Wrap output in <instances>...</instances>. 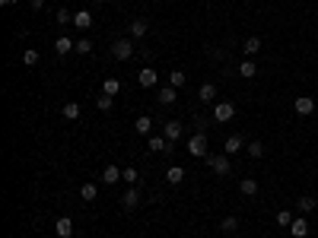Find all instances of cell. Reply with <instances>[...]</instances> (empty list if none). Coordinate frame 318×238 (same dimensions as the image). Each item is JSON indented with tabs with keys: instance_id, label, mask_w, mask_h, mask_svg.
<instances>
[{
	"instance_id": "cell-1",
	"label": "cell",
	"mask_w": 318,
	"mask_h": 238,
	"mask_svg": "<svg viewBox=\"0 0 318 238\" xmlns=\"http://www.w3.org/2000/svg\"><path fill=\"white\" fill-rule=\"evenodd\" d=\"M188 156H194V159H207L210 152H207V133L204 130H197L194 137H188Z\"/></svg>"
},
{
	"instance_id": "cell-2",
	"label": "cell",
	"mask_w": 318,
	"mask_h": 238,
	"mask_svg": "<svg viewBox=\"0 0 318 238\" xmlns=\"http://www.w3.org/2000/svg\"><path fill=\"white\" fill-rule=\"evenodd\" d=\"M111 57H115V61H131L134 57V38H118L115 45H111Z\"/></svg>"
},
{
	"instance_id": "cell-3",
	"label": "cell",
	"mask_w": 318,
	"mask_h": 238,
	"mask_svg": "<svg viewBox=\"0 0 318 238\" xmlns=\"http://www.w3.org/2000/svg\"><path fill=\"white\" fill-rule=\"evenodd\" d=\"M207 165L213 168V175H229V168H233V165H229V156H226V152H220V156H207Z\"/></svg>"
},
{
	"instance_id": "cell-4",
	"label": "cell",
	"mask_w": 318,
	"mask_h": 238,
	"mask_svg": "<svg viewBox=\"0 0 318 238\" xmlns=\"http://www.w3.org/2000/svg\"><path fill=\"white\" fill-rule=\"evenodd\" d=\"M233 118H236L233 102H217V105H213V121H233Z\"/></svg>"
},
{
	"instance_id": "cell-5",
	"label": "cell",
	"mask_w": 318,
	"mask_h": 238,
	"mask_svg": "<svg viewBox=\"0 0 318 238\" xmlns=\"http://www.w3.org/2000/svg\"><path fill=\"white\" fill-rule=\"evenodd\" d=\"M242 149H245V137L242 133H229L226 143H223V152H226V156H236V152H242Z\"/></svg>"
},
{
	"instance_id": "cell-6",
	"label": "cell",
	"mask_w": 318,
	"mask_h": 238,
	"mask_svg": "<svg viewBox=\"0 0 318 238\" xmlns=\"http://www.w3.org/2000/svg\"><path fill=\"white\" fill-rule=\"evenodd\" d=\"M162 137L169 140V146H175V143L182 140V124H178V121H166V127H162Z\"/></svg>"
},
{
	"instance_id": "cell-7",
	"label": "cell",
	"mask_w": 318,
	"mask_h": 238,
	"mask_svg": "<svg viewBox=\"0 0 318 238\" xmlns=\"http://www.w3.org/2000/svg\"><path fill=\"white\" fill-rule=\"evenodd\" d=\"M293 108H296V115H303V118H309L315 112V102H312V96H296V102H293Z\"/></svg>"
},
{
	"instance_id": "cell-8",
	"label": "cell",
	"mask_w": 318,
	"mask_h": 238,
	"mask_svg": "<svg viewBox=\"0 0 318 238\" xmlns=\"http://www.w3.org/2000/svg\"><path fill=\"white\" fill-rule=\"evenodd\" d=\"M156 80H159V76H156V70H153V67H143V70L137 73V83H140L143 89H153V86H156Z\"/></svg>"
},
{
	"instance_id": "cell-9",
	"label": "cell",
	"mask_w": 318,
	"mask_h": 238,
	"mask_svg": "<svg viewBox=\"0 0 318 238\" xmlns=\"http://www.w3.org/2000/svg\"><path fill=\"white\" fill-rule=\"evenodd\" d=\"M70 51H76V41H70L67 35H61V38L54 41V54H57V57H67Z\"/></svg>"
},
{
	"instance_id": "cell-10",
	"label": "cell",
	"mask_w": 318,
	"mask_h": 238,
	"mask_svg": "<svg viewBox=\"0 0 318 238\" xmlns=\"http://www.w3.org/2000/svg\"><path fill=\"white\" fill-rule=\"evenodd\" d=\"M137 203H140V191H137L134 184H131V188H127V191L121 194V207H124V210H134Z\"/></svg>"
},
{
	"instance_id": "cell-11",
	"label": "cell",
	"mask_w": 318,
	"mask_h": 238,
	"mask_svg": "<svg viewBox=\"0 0 318 238\" xmlns=\"http://www.w3.org/2000/svg\"><path fill=\"white\" fill-rule=\"evenodd\" d=\"M156 99H159V105H175L178 89H175V86H162V89L156 92Z\"/></svg>"
},
{
	"instance_id": "cell-12",
	"label": "cell",
	"mask_w": 318,
	"mask_h": 238,
	"mask_svg": "<svg viewBox=\"0 0 318 238\" xmlns=\"http://www.w3.org/2000/svg\"><path fill=\"white\" fill-rule=\"evenodd\" d=\"M92 22H96V19H92V13H89V10H80V13L73 16V25H76V29H80V32L92 29Z\"/></svg>"
},
{
	"instance_id": "cell-13",
	"label": "cell",
	"mask_w": 318,
	"mask_h": 238,
	"mask_svg": "<svg viewBox=\"0 0 318 238\" xmlns=\"http://www.w3.org/2000/svg\"><path fill=\"white\" fill-rule=\"evenodd\" d=\"M147 32H150V22L147 19H131V38H147Z\"/></svg>"
},
{
	"instance_id": "cell-14",
	"label": "cell",
	"mask_w": 318,
	"mask_h": 238,
	"mask_svg": "<svg viewBox=\"0 0 318 238\" xmlns=\"http://www.w3.org/2000/svg\"><path fill=\"white\" fill-rule=\"evenodd\" d=\"M197 99L207 102V105H210V102H217V83H204V86L197 89Z\"/></svg>"
},
{
	"instance_id": "cell-15",
	"label": "cell",
	"mask_w": 318,
	"mask_h": 238,
	"mask_svg": "<svg viewBox=\"0 0 318 238\" xmlns=\"http://www.w3.org/2000/svg\"><path fill=\"white\" fill-rule=\"evenodd\" d=\"M236 73H239V76H242V80H252V76L258 73V64L252 61V57H245V61H242V64H239V70H236Z\"/></svg>"
},
{
	"instance_id": "cell-16",
	"label": "cell",
	"mask_w": 318,
	"mask_h": 238,
	"mask_svg": "<svg viewBox=\"0 0 318 238\" xmlns=\"http://www.w3.org/2000/svg\"><path fill=\"white\" fill-rule=\"evenodd\" d=\"M121 172H124V168H118V165H105V168H102V181H105V184L121 181Z\"/></svg>"
},
{
	"instance_id": "cell-17",
	"label": "cell",
	"mask_w": 318,
	"mask_h": 238,
	"mask_svg": "<svg viewBox=\"0 0 318 238\" xmlns=\"http://www.w3.org/2000/svg\"><path fill=\"white\" fill-rule=\"evenodd\" d=\"M242 51H245V57H255L258 51H261V38H258V35H248V38L242 41Z\"/></svg>"
},
{
	"instance_id": "cell-18",
	"label": "cell",
	"mask_w": 318,
	"mask_h": 238,
	"mask_svg": "<svg viewBox=\"0 0 318 238\" xmlns=\"http://www.w3.org/2000/svg\"><path fill=\"white\" fill-rule=\"evenodd\" d=\"M134 130L140 133V137H150V133H153V118H147V115L137 118V121H134Z\"/></svg>"
},
{
	"instance_id": "cell-19",
	"label": "cell",
	"mask_w": 318,
	"mask_h": 238,
	"mask_svg": "<svg viewBox=\"0 0 318 238\" xmlns=\"http://www.w3.org/2000/svg\"><path fill=\"white\" fill-rule=\"evenodd\" d=\"M54 232L61 235V238H70V235H73V223H70L67 216H61V219L54 223Z\"/></svg>"
},
{
	"instance_id": "cell-20",
	"label": "cell",
	"mask_w": 318,
	"mask_h": 238,
	"mask_svg": "<svg viewBox=\"0 0 318 238\" xmlns=\"http://www.w3.org/2000/svg\"><path fill=\"white\" fill-rule=\"evenodd\" d=\"M147 146H150L153 152H166V149H169V140H166V137H162V133H159V137H156V133H150V140H147Z\"/></svg>"
},
{
	"instance_id": "cell-21",
	"label": "cell",
	"mask_w": 318,
	"mask_h": 238,
	"mask_svg": "<svg viewBox=\"0 0 318 238\" xmlns=\"http://www.w3.org/2000/svg\"><path fill=\"white\" fill-rule=\"evenodd\" d=\"M290 232H293V238H306V235H309V223H306L303 216H296L293 226H290Z\"/></svg>"
},
{
	"instance_id": "cell-22",
	"label": "cell",
	"mask_w": 318,
	"mask_h": 238,
	"mask_svg": "<svg viewBox=\"0 0 318 238\" xmlns=\"http://www.w3.org/2000/svg\"><path fill=\"white\" fill-rule=\"evenodd\" d=\"M182 178H185V168L182 165H169L166 168V181L169 184H182Z\"/></svg>"
},
{
	"instance_id": "cell-23",
	"label": "cell",
	"mask_w": 318,
	"mask_h": 238,
	"mask_svg": "<svg viewBox=\"0 0 318 238\" xmlns=\"http://www.w3.org/2000/svg\"><path fill=\"white\" fill-rule=\"evenodd\" d=\"M185 83H188V73H185V70H169V86L182 89Z\"/></svg>"
},
{
	"instance_id": "cell-24",
	"label": "cell",
	"mask_w": 318,
	"mask_h": 238,
	"mask_svg": "<svg viewBox=\"0 0 318 238\" xmlns=\"http://www.w3.org/2000/svg\"><path fill=\"white\" fill-rule=\"evenodd\" d=\"M102 92H105V96H118V92H121V80H115V76H108V80L102 83Z\"/></svg>"
},
{
	"instance_id": "cell-25",
	"label": "cell",
	"mask_w": 318,
	"mask_h": 238,
	"mask_svg": "<svg viewBox=\"0 0 318 238\" xmlns=\"http://www.w3.org/2000/svg\"><path fill=\"white\" fill-rule=\"evenodd\" d=\"M239 191H242L245 197H255V194H258V181H255V178H242V184H239Z\"/></svg>"
},
{
	"instance_id": "cell-26",
	"label": "cell",
	"mask_w": 318,
	"mask_h": 238,
	"mask_svg": "<svg viewBox=\"0 0 318 238\" xmlns=\"http://www.w3.org/2000/svg\"><path fill=\"white\" fill-rule=\"evenodd\" d=\"M296 203H299V213H312V210L318 207V200H315V197H309V194H306V197H299Z\"/></svg>"
},
{
	"instance_id": "cell-27",
	"label": "cell",
	"mask_w": 318,
	"mask_h": 238,
	"mask_svg": "<svg viewBox=\"0 0 318 238\" xmlns=\"http://www.w3.org/2000/svg\"><path fill=\"white\" fill-rule=\"evenodd\" d=\"M220 229H223L226 235H236V229H239V219H236V216H226V219L220 223Z\"/></svg>"
},
{
	"instance_id": "cell-28",
	"label": "cell",
	"mask_w": 318,
	"mask_h": 238,
	"mask_svg": "<svg viewBox=\"0 0 318 238\" xmlns=\"http://www.w3.org/2000/svg\"><path fill=\"white\" fill-rule=\"evenodd\" d=\"M293 219H296V216L290 213V210H280V213H277V226H280V229H290V226H293Z\"/></svg>"
},
{
	"instance_id": "cell-29",
	"label": "cell",
	"mask_w": 318,
	"mask_h": 238,
	"mask_svg": "<svg viewBox=\"0 0 318 238\" xmlns=\"http://www.w3.org/2000/svg\"><path fill=\"white\" fill-rule=\"evenodd\" d=\"M64 118H67V121H76V118H80V105H76V102H67V105H64Z\"/></svg>"
},
{
	"instance_id": "cell-30",
	"label": "cell",
	"mask_w": 318,
	"mask_h": 238,
	"mask_svg": "<svg viewBox=\"0 0 318 238\" xmlns=\"http://www.w3.org/2000/svg\"><path fill=\"white\" fill-rule=\"evenodd\" d=\"M245 149H248V156H252V159H261L264 156V143H258V140H252Z\"/></svg>"
},
{
	"instance_id": "cell-31",
	"label": "cell",
	"mask_w": 318,
	"mask_h": 238,
	"mask_svg": "<svg viewBox=\"0 0 318 238\" xmlns=\"http://www.w3.org/2000/svg\"><path fill=\"white\" fill-rule=\"evenodd\" d=\"M80 197H83V200H96V184H92V181H86L83 188H80Z\"/></svg>"
},
{
	"instance_id": "cell-32",
	"label": "cell",
	"mask_w": 318,
	"mask_h": 238,
	"mask_svg": "<svg viewBox=\"0 0 318 238\" xmlns=\"http://www.w3.org/2000/svg\"><path fill=\"white\" fill-rule=\"evenodd\" d=\"M22 64H25V67H35V64H38V51H35V48H29V51L22 54Z\"/></svg>"
},
{
	"instance_id": "cell-33",
	"label": "cell",
	"mask_w": 318,
	"mask_h": 238,
	"mask_svg": "<svg viewBox=\"0 0 318 238\" xmlns=\"http://www.w3.org/2000/svg\"><path fill=\"white\" fill-rule=\"evenodd\" d=\"M111 102H115V99H111V96H99V99H96L99 112H111Z\"/></svg>"
},
{
	"instance_id": "cell-34",
	"label": "cell",
	"mask_w": 318,
	"mask_h": 238,
	"mask_svg": "<svg viewBox=\"0 0 318 238\" xmlns=\"http://www.w3.org/2000/svg\"><path fill=\"white\" fill-rule=\"evenodd\" d=\"M121 178H124L127 184H137V178H140V172H137V168H124V172H121Z\"/></svg>"
},
{
	"instance_id": "cell-35",
	"label": "cell",
	"mask_w": 318,
	"mask_h": 238,
	"mask_svg": "<svg viewBox=\"0 0 318 238\" xmlns=\"http://www.w3.org/2000/svg\"><path fill=\"white\" fill-rule=\"evenodd\" d=\"M89 51H92V41H89V38H80V41H76V54H89Z\"/></svg>"
},
{
	"instance_id": "cell-36",
	"label": "cell",
	"mask_w": 318,
	"mask_h": 238,
	"mask_svg": "<svg viewBox=\"0 0 318 238\" xmlns=\"http://www.w3.org/2000/svg\"><path fill=\"white\" fill-rule=\"evenodd\" d=\"M73 22V16L67 13V10H57V25H70Z\"/></svg>"
},
{
	"instance_id": "cell-37",
	"label": "cell",
	"mask_w": 318,
	"mask_h": 238,
	"mask_svg": "<svg viewBox=\"0 0 318 238\" xmlns=\"http://www.w3.org/2000/svg\"><path fill=\"white\" fill-rule=\"evenodd\" d=\"M29 6H32V10H41V6H45V0H29Z\"/></svg>"
},
{
	"instance_id": "cell-38",
	"label": "cell",
	"mask_w": 318,
	"mask_h": 238,
	"mask_svg": "<svg viewBox=\"0 0 318 238\" xmlns=\"http://www.w3.org/2000/svg\"><path fill=\"white\" fill-rule=\"evenodd\" d=\"M0 3H3V6H13V3H19V0H0Z\"/></svg>"
},
{
	"instance_id": "cell-39",
	"label": "cell",
	"mask_w": 318,
	"mask_h": 238,
	"mask_svg": "<svg viewBox=\"0 0 318 238\" xmlns=\"http://www.w3.org/2000/svg\"><path fill=\"white\" fill-rule=\"evenodd\" d=\"M229 238H242V235H229Z\"/></svg>"
},
{
	"instance_id": "cell-40",
	"label": "cell",
	"mask_w": 318,
	"mask_h": 238,
	"mask_svg": "<svg viewBox=\"0 0 318 238\" xmlns=\"http://www.w3.org/2000/svg\"><path fill=\"white\" fill-rule=\"evenodd\" d=\"M96 3H102V0H96Z\"/></svg>"
}]
</instances>
